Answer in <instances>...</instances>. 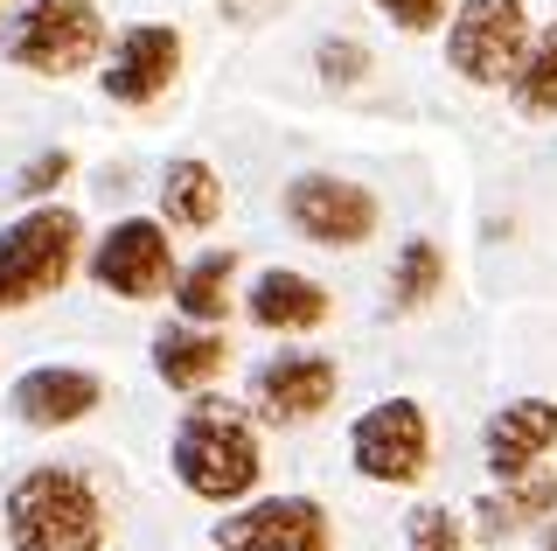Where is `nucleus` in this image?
Segmentation results:
<instances>
[{"label":"nucleus","instance_id":"1","mask_svg":"<svg viewBox=\"0 0 557 551\" xmlns=\"http://www.w3.org/2000/svg\"><path fill=\"white\" fill-rule=\"evenodd\" d=\"M174 481H182L196 503H244L265 475V454H258V426L251 412L231 399H196L174 426Z\"/></svg>","mask_w":557,"mask_h":551},{"label":"nucleus","instance_id":"2","mask_svg":"<svg viewBox=\"0 0 557 551\" xmlns=\"http://www.w3.org/2000/svg\"><path fill=\"white\" fill-rule=\"evenodd\" d=\"M0 524H8L14 551H77V544H98L104 510L77 468H28L0 503Z\"/></svg>","mask_w":557,"mask_h":551},{"label":"nucleus","instance_id":"3","mask_svg":"<svg viewBox=\"0 0 557 551\" xmlns=\"http://www.w3.org/2000/svg\"><path fill=\"white\" fill-rule=\"evenodd\" d=\"M77 252H84V217L70 203H35L28 217H14L0 231V315L63 294V280L77 272Z\"/></svg>","mask_w":557,"mask_h":551},{"label":"nucleus","instance_id":"4","mask_svg":"<svg viewBox=\"0 0 557 551\" xmlns=\"http://www.w3.org/2000/svg\"><path fill=\"white\" fill-rule=\"evenodd\" d=\"M104 42H112V28H104V14L91 0H22V14L8 22V49L14 71H35V77H77L91 71L104 57Z\"/></svg>","mask_w":557,"mask_h":551},{"label":"nucleus","instance_id":"5","mask_svg":"<svg viewBox=\"0 0 557 551\" xmlns=\"http://www.w3.org/2000/svg\"><path fill=\"white\" fill-rule=\"evenodd\" d=\"M530 49V8L522 0H460L446 14V63L467 84H509Z\"/></svg>","mask_w":557,"mask_h":551},{"label":"nucleus","instance_id":"6","mask_svg":"<svg viewBox=\"0 0 557 551\" xmlns=\"http://www.w3.org/2000/svg\"><path fill=\"white\" fill-rule=\"evenodd\" d=\"M348 461H356L362 481H391V489H411L418 475L432 468V426L418 399H376L348 426Z\"/></svg>","mask_w":557,"mask_h":551},{"label":"nucleus","instance_id":"7","mask_svg":"<svg viewBox=\"0 0 557 551\" xmlns=\"http://www.w3.org/2000/svg\"><path fill=\"white\" fill-rule=\"evenodd\" d=\"M84 272L119 301H161V294H174V272L182 266H174V245H168L161 217H119L91 245Z\"/></svg>","mask_w":557,"mask_h":551},{"label":"nucleus","instance_id":"8","mask_svg":"<svg viewBox=\"0 0 557 551\" xmlns=\"http://www.w3.org/2000/svg\"><path fill=\"white\" fill-rule=\"evenodd\" d=\"M376 196L348 175H293L286 182V223L321 252H356L376 237Z\"/></svg>","mask_w":557,"mask_h":551},{"label":"nucleus","instance_id":"9","mask_svg":"<svg viewBox=\"0 0 557 551\" xmlns=\"http://www.w3.org/2000/svg\"><path fill=\"white\" fill-rule=\"evenodd\" d=\"M216 551H335V524L313 495H265L209 530Z\"/></svg>","mask_w":557,"mask_h":551},{"label":"nucleus","instance_id":"10","mask_svg":"<svg viewBox=\"0 0 557 551\" xmlns=\"http://www.w3.org/2000/svg\"><path fill=\"white\" fill-rule=\"evenodd\" d=\"M342 391V364L321 350H286V356H265L251 370V412H265L272 426H307L335 405Z\"/></svg>","mask_w":557,"mask_h":551},{"label":"nucleus","instance_id":"11","mask_svg":"<svg viewBox=\"0 0 557 551\" xmlns=\"http://www.w3.org/2000/svg\"><path fill=\"white\" fill-rule=\"evenodd\" d=\"M182 77V36L168 22H133L126 36L104 49V98L112 106H153L168 98V84Z\"/></svg>","mask_w":557,"mask_h":551},{"label":"nucleus","instance_id":"12","mask_svg":"<svg viewBox=\"0 0 557 551\" xmlns=\"http://www.w3.org/2000/svg\"><path fill=\"white\" fill-rule=\"evenodd\" d=\"M98 399H104V384H98V370H84V364H35V370L14 377V391H8L14 419L35 426V433L77 426L84 412H98Z\"/></svg>","mask_w":557,"mask_h":551},{"label":"nucleus","instance_id":"13","mask_svg":"<svg viewBox=\"0 0 557 551\" xmlns=\"http://www.w3.org/2000/svg\"><path fill=\"white\" fill-rule=\"evenodd\" d=\"M550 446H557V399H509V405L487 412V426H481V461L495 481L530 475Z\"/></svg>","mask_w":557,"mask_h":551},{"label":"nucleus","instance_id":"14","mask_svg":"<svg viewBox=\"0 0 557 551\" xmlns=\"http://www.w3.org/2000/svg\"><path fill=\"white\" fill-rule=\"evenodd\" d=\"M244 315H251L258 329H272V335H307V329H321V321L335 315V301H327L321 280H307V272H293V266H272V272L251 280Z\"/></svg>","mask_w":557,"mask_h":551},{"label":"nucleus","instance_id":"15","mask_svg":"<svg viewBox=\"0 0 557 551\" xmlns=\"http://www.w3.org/2000/svg\"><path fill=\"white\" fill-rule=\"evenodd\" d=\"M223 370H231V342H223V329L168 321V329L153 335V377H161L168 391H209Z\"/></svg>","mask_w":557,"mask_h":551},{"label":"nucleus","instance_id":"16","mask_svg":"<svg viewBox=\"0 0 557 551\" xmlns=\"http://www.w3.org/2000/svg\"><path fill=\"white\" fill-rule=\"evenodd\" d=\"M557 516V468H544L536 461L530 475H509L495 495H481L474 503V524H481V538H516L522 524H550Z\"/></svg>","mask_w":557,"mask_h":551},{"label":"nucleus","instance_id":"17","mask_svg":"<svg viewBox=\"0 0 557 551\" xmlns=\"http://www.w3.org/2000/svg\"><path fill=\"white\" fill-rule=\"evenodd\" d=\"M223 217V175L209 161H168L161 175V223L168 231H209Z\"/></svg>","mask_w":557,"mask_h":551},{"label":"nucleus","instance_id":"18","mask_svg":"<svg viewBox=\"0 0 557 551\" xmlns=\"http://www.w3.org/2000/svg\"><path fill=\"white\" fill-rule=\"evenodd\" d=\"M231 272H237V252H231V245L202 252L196 266L174 272V307H182V321L223 329V315H231Z\"/></svg>","mask_w":557,"mask_h":551},{"label":"nucleus","instance_id":"19","mask_svg":"<svg viewBox=\"0 0 557 551\" xmlns=\"http://www.w3.org/2000/svg\"><path fill=\"white\" fill-rule=\"evenodd\" d=\"M440 286H446V252L432 237H405L391 258V307L397 315H418L425 301H440Z\"/></svg>","mask_w":557,"mask_h":551},{"label":"nucleus","instance_id":"20","mask_svg":"<svg viewBox=\"0 0 557 551\" xmlns=\"http://www.w3.org/2000/svg\"><path fill=\"white\" fill-rule=\"evenodd\" d=\"M509 98H516L522 119H557V22L530 36L516 77H509Z\"/></svg>","mask_w":557,"mask_h":551},{"label":"nucleus","instance_id":"21","mask_svg":"<svg viewBox=\"0 0 557 551\" xmlns=\"http://www.w3.org/2000/svg\"><path fill=\"white\" fill-rule=\"evenodd\" d=\"M405 551H467V524L446 503H418L405 516Z\"/></svg>","mask_w":557,"mask_h":551},{"label":"nucleus","instance_id":"22","mask_svg":"<svg viewBox=\"0 0 557 551\" xmlns=\"http://www.w3.org/2000/svg\"><path fill=\"white\" fill-rule=\"evenodd\" d=\"M70 168H77V161H70V147H42V154L22 168V175H14V196H28V203L57 196V188L70 182Z\"/></svg>","mask_w":557,"mask_h":551},{"label":"nucleus","instance_id":"23","mask_svg":"<svg viewBox=\"0 0 557 551\" xmlns=\"http://www.w3.org/2000/svg\"><path fill=\"white\" fill-rule=\"evenodd\" d=\"M313 71H321L327 84H356V77H370V49L348 42V36H327L321 49H313Z\"/></svg>","mask_w":557,"mask_h":551},{"label":"nucleus","instance_id":"24","mask_svg":"<svg viewBox=\"0 0 557 551\" xmlns=\"http://www.w3.org/2000/svg\"><path fill=\"white\" fill-rule=\"evenodd\" d=\"M376 14H391L405 36H432V28H446V0H376Z\"/></svg>","mask_w":557,"mask_h":551},{"label":"nucleus","instance_id":"25","mask_svg":"<svg viewBox=\"0 0 557 551\" xmlns=\"http://www.w3.org/2000/svg\"><path fill=\"white\" fill-rule=\"evenodd\" d=\"M223 14H231V22H265L272 8H286V0H216Z\"/></svg>","mask_w":557,"mask_h":551},{"label":"nucleus","instance_id":"26","mask_svg":"<svg viewBox=\"0 0 557 551\" xmlns=\"http://www.w3.org/2000/svg\"><path fill=\"white\" fill-rule=\"evenodd\" d=\"M544 551H557V524H550V530H544Z\"/></svg>","mask_w":557,"mask_h":551},{"label":"nucleus","instance_id":"27","mask_svg":"<svg viewBox=\"0 0 557 551\" xmlns=\"http://www.w3.org/2000/svg\"><path fill=\"white\" fill-rule=\"evenodd\" d=\"M77 551H98V544H77Z\"/></svg>","mask_w":557,"mask_h":551}]
</instances>
